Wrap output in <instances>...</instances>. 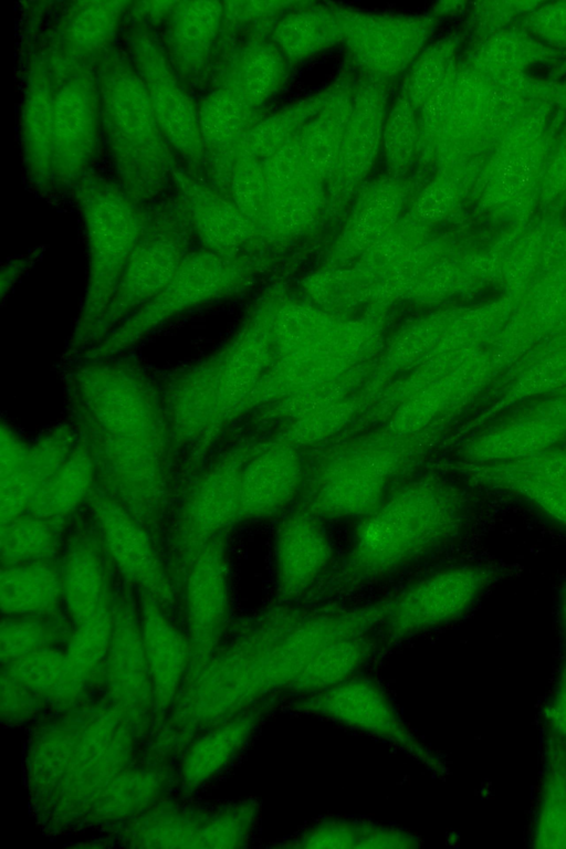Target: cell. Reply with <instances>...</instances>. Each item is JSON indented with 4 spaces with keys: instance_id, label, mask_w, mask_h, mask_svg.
<instances>
[{
    "instance_id": "484cf974",
    "label": "cell",
    "mask_w": 566,
    "mask_h": 849,
    "mask_svg": "<svg viewBox=\"0 0 566 849\" xmlns=\"http://www.w3.org/2000/svg\"><path fill=\"white\" fill-rule=\"evenodd\" d=\"M386 103V90L378 83H367L354 94L338 163L329 179L338 192L353 191L370 171L382 140Z\"/></svg>"
},
{
    "instance_id": "cb8c5ba5",
    "label": "cell",
    "mask_w": 566,
    "mask_h": 849,
    "mask_svg": "<svg viewBox=\"0 0 566 849\" xmlns=\"http://www.w3.org/2000/svg\"><path fill=\"white\" fill-rule=\"evenodd\" d=\"M140 627L149 667L155 720L174 705L191 663L187 636L171 622L166 609L147 594H138Z\"/></svg>"
},
{
    "instance_id": "5bb4252c",
    "label": "cell",
    "mask_w": 566,
    "mask_h": 849,
    "mask_svg": "<svg viewBox=\"0 0 566 849\" xmlns=\"http://www.w3.org/2000/svg\"><path fill=\"white\" fill-rule=\"evenodd\" d=\"M96 69L54 76V178L63 189L91 174L102 137Z\"/></svg>"
},
{
    "instance_id": "f1b7e54d",
    "label": "cell",
    "mask_w": 566,
    "mask_h": 849,
    "mask_svg": "<svg viewBox=\"0 0 566 849\" xmlns=\"http://www.w3.org/2000/svg\"><path fill=\"white\" fill-rule=\"evenodd\" d=\"M169 775L150 766H129L115 775L88 800L77 822L105 824L133 819L159 800Z\"/></svg>"
},
{
    "instance_id": "277c9868",
    "label": "cell",
    "mask_w": 566,
    "mask_h": 849,
    "mask_svg": "<svg viewBox=\"0 0 566 849\" xmlns=\"http://www.w3.org/2000/svg\"><path fill=\"white\" fill-rule=\"evenodd\" d=\"M71 191L82 219L88 260L84 296L66 350L74 357L92 345L122 273L150 223L151 209L117 181L92 172Z\"/></svg>"
},
{
    "instance_id": "d6986e66",
    "label": "cell",
    "mask_w": 566,
    "mask_h": 849,
    "mask_svg": "<svg viewBox=\"0 0 566 849\" xmlns=\"http://www.w3.org/2000/svg\"><path fill=\"white\" fill-rule=\"evenodd\" d=\"M128 1H75L63 10L48 54L53 75L97 67L115 45L127 18Z\"/></svg>"
},
{
    "instance_id": "4316f807",
    "label": "cell",
    "mask_w": 566,
    "mask_h": 849,
    "mask_svg": "<svg viewBox=\"0 0 566 849\" xmlns=\"http://www.w3.org/2000/svg\"><path fill=\"white\" fill-rule=\"evenodd\" d=\"M78 439L75 424L61 423L30 446L23 468L0 479L1 524L28 513L41 488L69 459Z\"/></svg>"
},
{
    "instance_id": "1f68e13d",
    "label": "cell",
    "mask_w": 566,
    "mask_h": 849,
    "mask_svg": "<svg viewBox=\"0 0 566 849\" xmlns=\"http://www.w3.org/2000/svg\"><path fill=\"white\" fill-rule=\"evenodd\" d=\"M212 811L156 801L132 819L127 840L132 847L205 848Z\"/></svg>"
},
{
    "instance_id": "8992f818",
    "label": "cell",
    "mask_w": 566,
    "mask_h": 849,
    "mask_svg": "<svg viewBox=\"0 0 566 849\" xmlns=\"http://www.w3.org/2000/svg\"><path fill=\"white\" fill-rule=\"evenodd\" d=\"M248 274L240 256L191 249L168 284L144 307L87 348L81 360L120 356L172 319L218 301L239 287Z\"/></svg>"
},
{
    "instance_id": "3957f363",
    "label": "cell",
    "mask_w": 566,
    "mask_h": 849,
    "mask_svg": "<svg viewBox=\"0 0 566 849\" xmlns=\"http://www.w3.org/2000/svg\"><path fill=\"white\" fill-rule=\"evenodd\" d=\"M96 70L102 138L115 181L148 207L171 188L172 171L180 160L126 51L114 48Z\"/></svg>"
},
{
    "instance_id": "44dd1931",
    "label": "cell",
    "mask_w": 566,
    "mask_h": 849,
    "mask_svg": "<svg viewBox=\"0 0 566 849\" xmlns=\"http://www.w3.org/2000/svg\"><path fill=\"white\" fill-rule=\"evenodd\" d=\"M55 80L48 54L34 55L27 71L21 112L20 143L29 181L40 191L55 186Z\"/></svg>"
},
{
    "instance_id": "83f0119b",
    "label": "cell",
    "mask_w": 566,
    "mask_h": 849,
    "mask_svg": "<svg viewBox=\"0 0 566 849\" xmlns=\"http://www.w3.org/2000/svg\"><path fill=\"white\" fill-rule=\"evenodd\" d=\"M271 704L218 723L189 743L180 764L182 789H196L227 768L250 743Z\"/></svg>"
},
{
    "instance_id": "ba28073f",
    "label": "cell",
    "mask_w": 566,
    "mask_h": 849,
    "mask_svg": "<svg viewBox=\"0 0 566 849\" xmlns=\"http://www.w3.org/2000/svg\"><path fill=\"white\" fill-rule=\"evenodd\" d=\"M258 443L243 441L217 455L189 486L171 535L175 568L241 521L240 485L244 464Z\"/></svg>"
},
{
    "instance_id": "e0dca14e",
    "label": "cell",
    "mask_w": 566,
    "mask_h": 849,
    "mask_svg": "<svg viewBox=\"0 0 566 849\" xmlns=\"http://www.w3.org/2000/svg\"><path fill=\"white\" fill-rule=\"evenodd\" d=\"M340 38L364 69L380 76L400 73L421 53L429 22L420 15L336 13Z\"/></svg>"
},
{
    "instance_id": "d4e9b609",
    "label": "cell",
    "mask_w": 566,
    "mask_h": 849,
    "mask_svg": "<svg viewBox=\"0 0 566 849\" xmlns=\"http://www.w3.org/2000/svg\"><path fill=\"white\" fill-rule=\"evenodd\" d=\"M165 25L163 46L181 81L202 80L223 27V2L177 1Z\"/></svg>"
},
{
    "instance_id": "4dcf8cb0",
    "label": "cell",
    "mask_w": 566,
    "mask_h": 849,
    "mask_svg": "<svg viewBox=\"0 0 566 849\" xmlns=\"http://www.w3.org/2000/svg\"><path fill=\"white\" fill-rule=\"evenodd\" d=\"M0 595L6 617L60 614L63 605L60 562L1 566Z\"/></svg>"
},
{
    "instance_id": "681fc988",
    "label": "cell",
    "mask_w": 566,
    "mask_h": 849,
    "mask_svg": "<svg viewBox=\"0 0 566 849\" xmlns=\"http://www.w3.org/2000/svg\"><path fill=\"white\" fill-rule=\"evenodd\" d=\"M31 265L30 259L21 258L10 261L8 265H4L1 270L0 277V293L3 298L4 295L11 291L19 279L27 272Z\"/></svg>"
},
{
    "instance_id": "7bdbcfd3",
    "label": "cell",
    "mask_w": 566,
    "mask_h": 849,
    "mask_svg": "<svg viewBox=\"0 0 566 849\" xmlns=\"http://www.w3.org/2000/svg\"><path fill=\"white\" fill-rule=\"evenodd\" d=\"M458 470L475 483L521 496L566 528V485L493 474L464 464Z\"/></svg>"
},
{
    "instance_id": "bcb514c9",
    "label": "cell",
    "mask_w": 566,
    "mask_h": 849,
    "mask_svg": "<svg viewBox=\"0 0 566 849\" xmlns=\"http://www.w3.org/2000/svg\"><path fill=\"white\" fill-rule=\"evenodd\" d=\"M45 702L28 688L1 673V716L8 722H22L36 715Z\"/></svg>"
},
{
    "instance_id": "52a82bcc",
    "label": "cell",
    "mask_w": 566,
    "mask_h": 849,
    "mask_svg": "<svg viewBox=\"0 0 566 849\" xmlns=\"http://www.w3.org/2000/svg\"><path fill=\"white\" fill-rule=\"evenodd\" d=\"M193 239L186 217L174 200L151 209L150 223L122 273L91 346L144 307L168 284L191 250Z\"/></svg>"
},
{
    "instance_id": "d6a6232c",
    "label": "cell",
    "mask_w": 566,
    "mask_h": 849,
    "mask_svg": "<svg viewBox=\"0 0 566 849\" xmlns=\"http://www.w3.org/2000/svg\"><path fill=\"white\" fill-rule=\"evenodd\" d=\"M284 71L283 55L274 44L253 41L223 62L216 86L232 91L258 109L279 90Z\"/></svg>"
},
{
    "instance_id": "5b68a950",
    "label": "cell",
    "mask_w": 566,
    "mask_h": 849,
    "mask_svg": "<svg viewBox=\"0 0 566 849\" xmlns=\"http://www.w3.org/2000/svg\"><path fill=\"white\" fill-rule=\"evenodd\" d=\"M421 458L411 434L339 449L307 470L300 506L323 521L361 520L412 476Z\"/></svg>"
},
{
    "instance_id": "f907efd6",
    "label": "cell",
    "mask_w": 566,
    "mask_h": 849,
    "mask_svg": "<svg viewBox=\"0 0 566 849\" xmlns=\"http://www.w3.org/2000/svg\"><path fill=\"white\" fill-rule=\"evenodd\" d=\"M564 604H565L564 611H565V622H566V591H565V601H564Z\"/></svg>"
},
{
    "instance_id": "6da1fadb",
    "label": "cell",
    "mask_w": 566,
    "mask_h": 849,
    "mask_svg": "<svg viewBox=\"0 0 566 849\" xmlns=\"http://www.w3.org/2000/svg\"><path fill=\"white\" fill-rule=\"evenodd\" d=\"M65 382L97 483L155 534L170 495L175 452L163 392L122 356L81 360Z\"/></svg>"
},
{
    "instance_id": "9c48e42d",
    "label": "cell",
    "mask_w": 566,
    "mask_h": 849,
    "mask_svg": "<svg viewBox=\"0 0 566 849\" xmlns=\"http://www.w3.org/2000/svg\"><path fill=\"white\" fill-rule=\"evenodd\" d=\"M497 575L493 567L467 564L441 568L413 580L382 599L381 642H398L454 620Z\"/></svg>"
},
{
    "instance_id": "603a6c76",
    "label": "cell",
    "mask_w": 566,
    "mask_h": 849,
    "mask_svg": "<svg viewBox=\"0 0 566 849\" xmlns=\"http://www.w3.org/2000/svg\"><path fill=\"white\" fill-rule=\"evenodd\" d=\"M111 567L94 525L78 526L60 562L63 605L73 626L113 601Z\"/></svg>"
},
{
    "instance_id": "ac0fdd59",
    "label": "cell",
    "mask_w": 566,
    "mask_h": 849,
    "mask_svg": "<svg viewBox=\"0 0 566 849\" xmlns=\"http://www.w3.org/2000/svg\"><path fill=\"white\" fill-rule=\"evenodd\" d=\"M171 189L199 247L239 256L255 229L231 197L181 163L172 171Z\"/></svg>"
},
{
    "instance_id": "30bf717a",
    "label": "cell",
    "mask_w": 566,
    "mask_h": 849,
    "mask_svg": "<svg viewBox=\"0 0 566 849\" xmlns=\"http://www.w3.org/2000/svg\"><path fill=\"white\" fill-rule=\"evenodd\" d=\"M125 51L139 75L153 111L180 163L203 176L198 108L153 29L129 23Z\"/></svg>"
},
{
    "instance_id": "74e56055",
    "label": "cell",
    "mask_w": 566,
    "mask_h": 849,
    "mask_svg": "<svg viewBox=\"0 0 566 849\" xmlns=\"http://www.w3.org/2000/svg\"><path fill=\"white\" fill-rule=\"evenodd\" d=\"M327 94L311 96L256 122L242 139L239 158L263 161L293 142L319 111Z\"/></svg>"
},
{
    "instance_id": "4fadbf2b",
    "label": "cell",
    "mask_w": 566,
    "mask_h": 849,
    "mask_svg": "<svg viewBox=\"0 0 566 849\" xmlns=\"http://www.w3.org/2000/svg\"><path fill=\"white\" fill-rule=\"evenodd\" d=\"M124 586L115 591L114 626L103 663L106 701L135 736L145 735L155 719L154 690L146 658L138 600Z\"/></svg>"
},
{
    "instance_id": "8fae6325",
    "label": "cell",
    "mask_w": 566,
    "mask_h": 849,
    "mask_svg": "<svg viewBox=\"0 0 566 849\" xmlns=\"http://www.w3.org/2000/svg\"><path fill=\"white\" fill-rule=\"evenodd\" d=\"M295 699L291 708L297 712L374 736L430 771L441 769L439 758L412 732L384 688L374 679L358 673L325 690Z\"/></svg>"
},
{
    "instance_id": "60d3db41",
    "label": "cell",
    "mask_w": 566,
    "mask_h": 849,
    "mask_svg": "<svg viewBox=\"0 0 566 849\" xmlns=\"http://www.w3.org/2000/svg\"><path fill=\"white\" fill-rule=\"evenodd\" d=\"M403 186L396 179H384L371 185L348 228L347 239L352 244H369L387 230L403 205Z\"/></svg>"
},
{
    "instance_id": "ab89813d",
    "label": "cell",
    "mask_w": 566,
    "mask_h": 849,
    "mask_svg": "<svg viewBox=\"0 0 566 849\" xmlns=\"http://www.w3.org/2000/svg\"><path fill=\"white\" fill-rule=\"evenodd\" d=\"M340 38L336 14L303 10L284 17L275 27V46L282 55L301 60L326 49Z\"/></svg>"
},
{
    "instance_id": "f6af8a7d",
    "label": "cell",
    "mask_w": 566,
    "mask_h": 849,
    "mask_svg": "<svg viewBox=\"0 0 566 849\" xmlns=\"http://www.w3.org/2000/svg\"><path fill=\"white\" fill-rule=\"evenodd\" d=\"M469 465L493 474L566 485V449L549 450L518 461Z\"/></svg>"
},
{
    "instance_id": "ee69618b",
    "label": "cell",
    "mask_w": 566,
    "mask_h": 849,
    "mask_svg": "<svg viewBox=\"0 0 566 849\" xmlns=\"http://www.w3.org/2000/svg\"><path fill=\"white\" fill-rule=\"evenodd\" d=\"M416 108L401 93L386 116L382 147L387 163L396 172L405 170L419 151L420 122Z\"/></svg>"
},
{
    "instance_id": "7c38bea8",
    "label": "cell",
    "mask_w": 566,
    "mask_h": 849,
    "mask_svg": "<svg viewBox=\"0 0 566 849\" xmlns=\"http://www.w3.org/2000/svg\"><path fill=\"white\" fill-rule=\"evenodd\" d=\"M86 504L115 570L126 586L153 597L168 610L176 602V587L164 564L151 531L98 483Z\"/></svg>"
},
{
    "instance_id": "7a4b0ae2",
    "label": "cell",
    "mask_w": 566,
    "mask_h": 849,
    "mask_svg": "<svg viewBox=\"0 0 566 849\" xmlns=\"http://www.w3.org/2000/svg\"><path fill=\"white\" fill-rule=\"evenodd\" d=\"M465 523L460 490L438 473L410 476L360 520L348 551L315 589L329 599L417 564L446 547Z\"/></svg>"
},
{
    "instance_id": "7dc6e473",
    "label": "cell",
    "mask_w": 566,
    "mask_h": 849,
    "mask_svg": "<svg viewBox=\"0 0 566 849\" xmlns=\"http://www.w3.org/2000/svg\"><path fill=\"white\" fill-rule=\"evenodd\" d=\"M0 479L21 470L28 459L30 446L6 422L1 423Z\"/></svg>"
},
{
    "instance_id": "9a60e30c",
    "label": "cell",
    "mask_w": 566,
    "mask_h": 849,
    "mask_svg": "<svg viewBox=\"0 0 566 849\" xmlns=\"http://www.w3.org/2000/svg\"><path fill=\"white\" fill-rule=\"evenodd\" d=\"M224 539L222 535L206 544L181 573L190 667L218 649L229 619L230 569Z\"/></svg>"
},
{
    "instance_id": "2e32d148",
    "label": "cell",
    "mask_w": 566,
    "mask_h": 849,
    "mask_svg": "<svg viewBox=\"0 0 566 849\" xmlns=\"http://www.w3.org/2000/svg\"><path fill=\"white\" fill-rule=\"evenodd\" d=\"M323 520L297 506L274 531L273 559L279 598L295 604L311 598L334 565V546Z\"/></svg>"
},
{
    "instance_id": "e575fe53",
    "label": "cell",
    "mask_w": 566,
    "mask_h": 849,
    "mask_svg": "<svg viewBox=\"0 0 566 849\" xmlns=\"http://www.w3.org/2000/svg\"><path fill=\"white\" fill-rule=\"evenodd\" d=\"M292 848H416L419 839L402 829L375 822L329 818L315 822L290 842Z\"/></svg>"
},
{
    "instance_id": "ffe728a7",
    "label": "cell",
    "mask_w": 566,
    "mask_h": 849,
    "mask_svg": "<svg viewBox=\"0 0 566 849\" xmlns=\"http://www.w3.org/2000/svg\"><path fill=\"white\" fill-rule=\"evenodd\" d=\"M307 469L293 442L258 443L240 485L241 521L282 514L302 494Z\"/></svg>"
},
{
    "instance_id": "c3c4849f",
    "label": "cell",
    "mask_w": 566,
    "mask_h": 849,
    "mask_svg": "<svg viewBox=\"0 0 566 849\" xmlns=\"http://www.w3.org/2000/svg\"><path fill=\"white\" fill-rule=\"evenodd\" d=\"M177 1H139L130 2L127 18L130 23L142 24L153 29V25L167 21Z\"/></svg>"
},
{
    "instance_id": "8d00e7d4",
    "label": "cell",
    "mask_w": 566,
    "mask_h": 849,
    "mask_svg": "<svg viewBox=\"0 0 566 849\" xmlns=\"http://www.w3.org/2000/svg\"><path fill=\"white\" fill-rule=\"evenodd\" d=\"M63 531V526L30 513L1 524V566L57 560Z\"/></svg>"
},
{
    "instance_id": "f546056e",
    "label": "cell",
    "mask_w": 566,
    "mask_h": 849,
    "mask_svg": "<svg viewBox=\"0 0 566 849\" xmlns=\"http://www.w3.org/2000/svg\"><path fill=\"white\" fill-rule=\"evenodd\" d=\"M96 484L95 459L80 433L71 455L41 488L28 513L65 527L72 515L87 502Z\"/></svg>"
},
{
    "instance_id": "b9f144b4",
    "label": "cell",
    "mask_w": 566,
    "mask_h": 849,
    "mask_svg": "<svg viewBox=\"0 0 566 849\" xmlns=\"http://www.w3.org/2000/svg\"><path fill=\"white\" fill-rule=\"evenodd\" d=\"M66 618L51 616L3 617L1 622V663H10L61 639H69Z\"/></svg>"
},
{
    "instance_id": "d590c367",
    "label": "cell",
    "mask_w": 566,
    "mask_h": 849,
    "mask_svg": "<svg viewBox=\"0 0 566 849\" xmlns=\"http://www.w3.org/2000/svg\"><path fill=\"white\" fill-rule=\"evenodd\" d=\"M114 599L71 630L64 650V665L75 702L106 658L114 626Z\"/></svg>"
},
{
    "instance_id": "f35d334b",
    "label": "cell",
    "mask_w": 566,
    "mask_h": 849,
    "mask_svg": "<svg viewBox=\"0 0 566 849\" xmlns=\"http://www.w3.org/2000/svg\"><path fill=\"white\" fill-rule=\"evenodd\" d=\"M2 672L28 688L45 704L67 708L76 703L66 681L64 651L54 646L2 664Z\"/></svg>"
},
{
    "instance_id": "7402d4cb",
    "label": "cell",
    "mask_w": 566,
    "mask_h": 849,
    "mask_svg": "<svg viewBox=\"0 0 566 849\" xmlns=\"http://www.w3.org/2000/svg\"><path fill=\"white\" fill-rule=\"evenodd\" d=\"M206 179L228 193L239 146L256 120V109L232 91L214 86L197 104Z\"/></svg>"
},
{
    "instance_id": "836d02e7",
    "label": "cell",
    "mask_w": 566,
    "mask_h": 849,
    "mask_svg": "<svg viewBox=\"0 0 566 849\" xmlns=\"http://www.w3.org/2000/svg\"><path fill=\"white\" fill-rule=\"evenodd\" d=\"M353 93H327L319 111L307 122L296 140L308 167L322 179H331L340 154L352 113Z\"/></svg>"
}]
</instances>
